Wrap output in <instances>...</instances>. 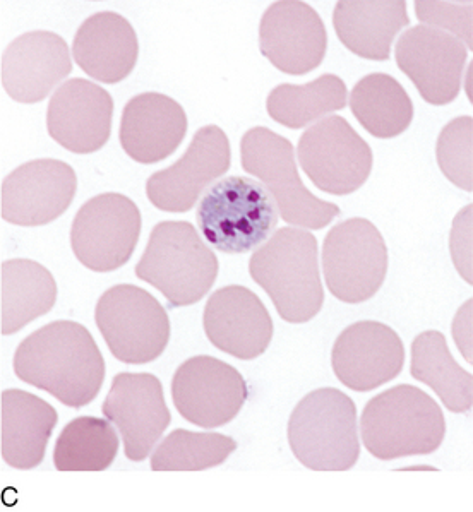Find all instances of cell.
I'll return each instance as SVG.
<instances>
[{
  "instance_id": "9a60e30c",
  "label": "cell",
  "mask_w": 473,
  "mask_h": 512,
  "mask_svg": "<svg viewBox=\"0 0 473 512\" xmlns=\"http://www.w3.org/2000/svg\"><path fill=\"white\" fill-rule=\"evenodd\" d=\"M78 177L59 160H35L2 182V218L18 227H43L64 215L76 196Z\"/></svg>"
},
{
  "instance_id": "d6986e66",
  "label": "cell",
  "mask_w": 473,
  "mask_h": 512,
  "mask_svg": "<svg viewBox=\"0 0 473 512\" xmlns=\"http://www.w3.org/2000/svg\"><path fill=\"white\" fill-rule=\"evenodd\" d=\"M112 119L114 98L88 79H69L48 103V134L76 155L100 151L112 134Z\"/></svg>"
},
{
  "instance_id": "30bf717a",
  "label": "cell",
  "mask_w": 473,
  "mask_h": 512,
  "mask_svg": "<svg viewBox=\"0 0 473 512\" xmlns=\"http://www.w3.org/2000/svg\"><path fill=\"white\" fill-rule=\"evenodd\" d=\"M141 225V211L132 199L100 194L83 204L72 221V252L95 273L117 271L136 251Z\"/></svg>"
},
{
  "instance_id": "6da1fadb",
  "label": "cell",
  "mask_w": 473,
  "mask_h": 512,
  "mask_svg": "<svg viewBox=\"0 0 473 512\" xmlns=\"http://www.w3.org/2000/svg\"><path fill=\"white\" fill-rule=\"evenodd\" d=\"M14 374L78 410L100 393L105 360L88 329L79 322L55 321L18 346Z\"/></svg>"
},
{
  "instance_id": "4316f807",
  "label": "cell",
  "mask_w": 473,
  "mask_h": 512,
  "mask_svg": "<svg viewBox=\"0 0 473 512\" xmlns=\"http://www.w3.org/2000/svg\"><path fill=\"white\" fill-rule=\"evenodd\" d=\"M410 372L415 381L431 387L453 413H468L473 406V377L456 364L448 341L439 331L419 334L412 343Z\"/></svg>"
},
{
  "instance_id": "484cf974",
  "label": "cell",
  "mask_w": 473,
  "mask_h": 512,
  "mask_svg": "<svg viewBox=\"0 0 473 512\" xmlns=\"http://www.w3.org/2000/svg\"><path fill=\"white\" fill-rule=\"evenodd\" d=\"M57 302V283L40 262L11 259L2 264V334L18 333L45 316Z\"/></svg>"
},
{
  "instance_id": "e575fe53",
  "label": "cell",
  "mask_w": 473,
  "mask_h": 512,
  "mask_svg": "<svg viewBox=\"0 0 473 512\" xmlns=\"http://www.w3.org/2000/svg\"><path fill=\"white\" fill-rule=\"evenodd\" d=\"M453 336H455V343L460 346L465 360L472 364V300L463 305L460 314L455 317Z\"/></svg>"
},
{
  "instance_id": "7402d4cb",
  "label": "cell",
  "mask_w": 473,
  "mask_h": 512,
  "mask_svg": "<svg viewBox=\"0 0 473 512\" xmlns=\"http://www.w3.org/2000/svg\"><path fill=\"white\" fill-rule=\"evenodd\" d=\"M186 110L162 93H141L124 107L119 139L132 160L153 165L174 155L187 134Z\"/></svg>"
},
{
  "instance_id": "ffe728a7",
  "label": "cell",
  "mask_w": 473,
  "mask_h": 512,
  "mask_svg": "<svg viewBox=\"0 0 473 512\" xmlns=\"http://www.w3.org/2000/svg\"><path fill=\"white\" fill-rule=\"evenodd\" d=\"M203 326L211 345L239 360L261 357L273 340L270 312L246 286L213 293L204 307Z\"/></svg>"
},
{
  "instance_id": "d6a6232c",
  "label": "cell",
  "mask_w": 473,
  "mask_h": 512,
  "mask_svg": "<svg viewBox=\"0 0 473 512\" xmlns=\"http://www.w3.org/2000/svg\"><path fill=\"white\" fill-rule=\"evenodd\" d=\"M417 18L424 26L436 30L451 31L455 38H462L470 50L473 47L472 2H415Z\"/></svg>"
},
{
  "instance_id": "83f0119b",
  "label": "cell",
  "mask_w": 473,
  "mask_h": 512,
  "mask_svg": "<svg viewBox=\"0 0 473 512\" xmlns=\"http://www.w3.org/2000/svg\"><path fill=\"white\" fill-rule=\"evenodd\" d=\"M350 110L371 136L393 139L407 131L414 120V103L393 76L374 72L355 84Z\"/></svg>"
},
{
  "instance_id": "d4e9b609",
  "label": "cell",
  "mask_w": 473,
  "mask_h": 512,
  "mask_svg": "<svg viewBox=\"0 0 473 512\" xmlns=\"http://www.w3.org/2000/svg\"><path fill=\"white\" fill-rule=\"evenodd\" d=\"M340 42L362 59H390L396 35L410 24L403 0H342L333 12Z\"/></svg>"
},
{
  "instance_id": "9c48e42d",
  "label": "cell",
  "mask_w": 473,
  "mask_h": 512,
  "mask_svg": "<svg viewBox=\"0 0 473 512\" xmlns=\"http://www.w3.org/2000/svg\"><path fill=\"white\" fill-rule=\"evenodd\" d=\"M323 271L331 295L345 304L374 297L388 274V247L378 227L352 218L331 228L323 244Z\"/></svg>"
},
{
  "instance_id": "5b68a950",
  "label": "cell",
  "mask_w": 473,
  "mask_h": 512,
  "mask_svg": "<svg viewBox=\"0 0 473 512\" xmlns=\"http://www.w3.org/2000/svg\"><path fill=\"white\" fill-rule=\"evenodd\" d=\"M288 444L309 470H352L360 458L352 398L335 387H321L300 399L288 420Z\"/></svg>"
},
{
  "instance_id": "ac0fdd59",
  "label": "cell",
  "mask_w": 473,
  "mask_h": 512,
  "mask_svg": "<svg viewBox=\"0 0 473 512\" xmlns=\"http://www.w3.org/2000/svg\"><path fill=\"white\" fill-rule=\"evenodd\" d=\"M405 346L383 322H355L336 338L331 365L338 381L357 393H369L402 374Z\"/></svg>"
},
{
  "instance_id": "4dcf8cb0",
  "label": "cell",
  "mask_w": 473,
  "mask_h": 512,
  "mask_svg": "<svg viewBox=\"0 0 473 512\" xmlns=\"http://www.w3.org/2000/svg\"><path fill=\"white\" fill-rule=\"evenodd\" d=\"M237 449V442L222 434H198L177 429L156 447L153 471H203L220 466Z\"/></svg>"
},
{
  "instance_id": "836d02e7",
  "label": "cell",
  "mask_w": 473,
  "mask_h": 512,
  "mask_svg": "<svg viewBox=\"0 0 473 512\" xmlns=\"http://www.w3.org/2000/svg\"><path fill=\"white\" fill-rule=\"evenodd\" d=\"M451 256L465 281L472 285V204L453 223Z\"/></svg>"
},
{
  "instance_id": "ba28073f",
  "label": "cell",
  "mask_w": 473,
  "mask_h": 512,
  "mask_svg": "<svg viewBox=\"0 0 473 512\" xmlns=\"http://www.w3.org/2000/svg\"><path fill=\"white\" fill-rule=\"evenodd\" d=\"M95 321L108 350L124 364L155 362L170 341L167 310L139 286L117 285L103 293Z\"/></svg>"
},
{
  "instance_id": "4fadbf2b",
  "label": "cell",
  "mask_w": 473,
  "mask_h": 512,
  "mask_svg": "<svg viewBox=\"0 0 473 512\" xmlns=\"http://www.w3.org/2000/svg\"><path fill=\"white\" fill-rule=\"evenodd\" d=\"M232 151L227 134L218 126L199 129L186 155L172 167L153 173L146 182V196L155 208L167 213L191 211L199 196L230 168Z\"/></svg>"
},
{
  "instance_id": "7a4b0ae2",
  "label": "cell",
  "mask_w": 473,
  "mask_h": 512,
  "mask_svg": "<svg viewBox=\"0 0 473 512\" xmlns=\"http://www.w3.org/2000/svg\"><path fill=\"white\" fill-rule=\"evenodd\" d=\"M249 273L270 295L283 321L304 324L323 309L318 240L307 230H278L252 254Z\"/></svg>"
},
{
  "instance_id": "277c9868",
  "label": "cell",
  "mask_w": 473,
  "mask_h": 512,
  "mask_svg": "<svg viewBox=\"0 0 473 512\" xmlns=\"http://www.w3.org/2000/svg\"><path fill=\"white\" fill-rule=\"evenodd\" d=\"M136 276L162 292L172 309L187 307L215 285L218 259L192 223L162 221L151 230Z\"/></svg>"
},
{
  "instance_id": "3957f363",
  "label": "cell",
  "mask_w": 473,
  "mask_h": 512,
  "mask_svg": "<svg viewBox=\"0 0 473 512\" xmlns=\"http://www.w3.org/2000/svg\"><path fill=\"white\" fill-rule=\"evenodd\" d=\"M367 451L381 461L438 451L446 435L441 406L419 387L402 384L378 394L360 418Z\"/></svg>"
},
{
  "instance_id": "603a6c76",
  "label": "cell",
  "mask_w": 473,
  "mask_h": 512,
  "mask_svg": "<svg viewBox=\"0 0 473 512\" xmlns=\"http://www.w3.org/2000/svg\"><path fill=\"white\" fill-rule=\"evenodd\" d=\"M72 55L79 69L91 79L117 84L138 64V35L132 24L117 12H96L79 26Z\"/></svg>"
},
{
  "instance_id": "e0dca14e",
  "label": "cell",
  "mask_w": 473,
  "mask_h": 512,
  "mask_svg": "<svg viewBox=\"0 0 473 512\" xmlns=\"http://www.w3.org/2000/svg\"><path fill=\"white\" fill-rule=\"evenodd\" d=\"M102 410L119 429L127 458L136 463L150 456L172 422L162 382L153 374H117Z\"/></svg>"
},
{
  "instance_id": "2e32d148",
  "label": "cell",
  "mask_w": 473,
  "mask_h": 512,
  "mask_svg": "<svg viewBox=\"0 0 473 512\" xmlns=\"http://www.w3.org/2000/svg\"><path fill=\"white\" fill-rule=\"evenodd\" d=\"M259 48L278 71L304 76L321 66L328 33L323 19L309 4L280 0L261 18Z\"/></svg>"
},
{
  "instance_id": "8992f818",
  "label": "cell",
  "mask_w": 473,
  "mask_h": 512,
  "mask_svg": "<svg viewBox=\"0 0 473 512\" xmlns=\"http://www.w3.org/2000/svg\"><path fill=\"white\" fill-rule=\"evenodd\" d=\"M280 211L270 192L249 177H227L198 204L199 230L215 249L246 254L270 237Z\"/></svg>"
},
{
  "instance_id": "1f68e13d",
  "label": "cell",
  "mask_w": 473,
  "mask_h": 512,
  "mask_svg": "<svg viewBox=\"0 0 473 512\" xmlns=\"http://www.w3.org/2000/svg\"><path fill=\"white\" fill-rule=\"evenodd\" d=\"M472 129V117L453 119L439 134L436 146L444 177L465 192L473 191Z\"/></svg>"
},
{
  "instance_id": "52a82bcc",
  "label": "cell",
  "mask_w": 473,
  "mask_h": 512,
  "mask_svg": "<svg viewBox=\"0 0 473 512\" xmlns=\"http://www.w3.org/2000/svg\"><path fill=\"white\" fill-rule=\"evenodd\" d=\"M240 161L247 173L256 175L266 185L288 225L321 230L342 213L336 204L307 191L297 170L294 144L268 127H252L244 134Z\"/></svg>"
},
{
  "instance_id": "8fae6325",
  "label": "cell",
  "mask_w": 473,
  "mask_h": 512,
  "mask_svg": "<svg viewBox=\"0 0 473 512\" xmlns=\"http://www.w3.org/2000/svg\"><path fill=\"white\" fill-rule=\"evenodd\" d=\"M300 167L319 191L348 196L366 184L372 149L347 120L331 115L309 127L297 146Z\"/></svg>"
},
{
  "instance_id": "f546056e",
  "label": "cell",
  "mask_w": 473,
  "mask_h": 512,
  "mask_svg": "<svg viewBox=\"0 0 473 512\" xmlns=\"http://www.w3.org/2000/svg\"><path fill=\"white\" fill-rule=\"evenodd\" d=\"M119 435L105 420L79 417L67 423L55 442L54 465L59 471H103L114 465Z\"/></svg>"
},
{
  "instance_id": "7c38bea8",
  "label": "cell",
  "mask_w": 473,
  "mask_h": 512,
  "mask_svg": "<svg viewBox=\"0 0 473 512\" xmlns=\"http://www.w3.org/2000/svg\"><path fill=\"white\" fill-rule=\"evenodd\" d=\"M247 398L249 387L239 370L208 355L189 358L172 379L175 408L201 429H218L232 422Z\"/></svg>"
},
{
  "instance_id": "cb8c5ba5",
  "label": "cell",
  "mask_w": 473,
  "mask_h": 512,
  "mask_svg": "<svg viewBox=\"0 0 473 512\" xmlns=\"http://www.w3.org/2000/svg\"><path fill=\"white\" fill-rule=\"evenodd\" d=\"M59 415L54 406L21 389L2 393V458L16 470L43 463Z\"/></svg>"
},
{
  "instance_id": "44dd1931",
  "label": "cell",
  "mask_w": 473,
  "mask_h": 512,
  "mask_svg": "<svg viewBox=\"0 0 473 512\" xmlns=\"http://www.w3.org/2000/svg\"><path fill=\"white\" fill-rule=\"evenodd\" d=\"M66 40L52 31H30L2 54V86L14 102H42L71 74Z\"/></svg>"
},
{
  "instance_id": "5bb4252c",
  "label": "cell",
  "mask_w": 473,
  "mask_h": 512,
  "mask_svg": "<svg viewBox=\"0 0 473 512\" xmlns=\"http://www.w3.org/2000/svg\"><path fill=\"white\" fill-rule=\"evenodd\" d=\"M395 54L400 71L429 105L444 107L460 95L468 52L455 36L420 24L398 38Z\"/></svg>"
},
{
  "instance_id": "f1b7e54d",
  "label": "cell",
  "mask_w": 473,
  "mask_h": 512,
  "mask_svg": "<svg viewBox=\"0 0 473 512\" xmlns=\"http://www.w3.org/2000/svg\"><path fill=\"white\" fill-rule=\"evenodd\" d=\"M347 84L335 74H323L311 83L295 86L280 84L271 90L266 110L271 119L288 127L302 129L324 115L347 107Z\"/></svg>"
}]
</instances>
